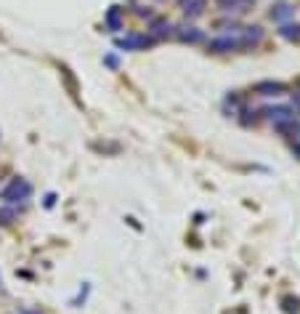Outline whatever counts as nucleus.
<instances>
[{"instance_id":"obj_6","label":"nucleus","mask_w":300,"mask_h":314,"mask_svg":"<svg viewBox=\"0 0 300 314\" xmlns=\"http://www.w3.org/2000/svg\"><path fill=\"white\" fill-rule=\"evenodd\" d=\"M14 216H16L14 210H0V224H11Z\"/></svg>"},{"instance_id":"obj_2","label":"nucleus","mask_w":300,"mask_h":314,"mask_svg":"<svg viewBox=\"0 0 300 314\" xmlns=\"http://www.w3.org/2000/svg\"><path fill=\"white\" fill-rule=\"evenodd\" d=\"M252 3V0H221V6L226 11H245V8Z\"/></svg>"},{"instance_id":"obj_1","label":"nucleus","mask_w":300,"mask_h":314,"mask_svg":"<svg viewBox=\"0 0 300 314\" xmlns=\"http://www.w3.org/2000/svg\"><path fill=\"white\" fill-rule=\"evenodd\" d=\"M30 192H32V187H30V184H27L24 179H14L3 192H0V200H6V202L27 200V197H30Z\"/></svg>"},{"instance_id":"obj_4","label":"nucleus","mask_w":300,"mask_h":314,"mask_svg":"<svg viewBox=\"0 0 300 314\" xmlns=\"http://www.w3.org/2000/svg\"><path fill=\"white\" fill-rule=\"evenodd\" d=\"M146 43V38H128V40H120V45H125V48H138V45H144Z\"/></svg>"},{"instance_id":"obj_5","label":"nucleus","mask_w":300,"mask_h":314,"mask_svg":"<svg viewBox=\"0 0 300 314\" xmlns=\"http://www.w3.org/2000/svg\"><path fill=\"white\" fill-rule=\"evenodd\" d=\"M107 22H109V27H112V30H117V27H120V11H117V8H112V11H109Z\"/></svg>"},{"instance_id":"obj_7","label":"nucleus","mask_w":300,"mask_h":314,"mask_svg":"<svg viewBox=\"0 0 300 314\" xmlns=\"http://www.w3.org/2000/svg\"><path fill=\"white\" fill-rule=\"evenodd\" d=\"M22 314H40V311H30V309H24Z\"/></svg>"},{"instance_id":"obj_3","label":"nucleus","mask_w":300,"mask_h":314,"mask_svg":"<svg viewBox=\"0 0 300 314\" xmlns=\"http://www.w3.org/2000/svg\"><path fill=\"white\" fill-rule=\"evenodd\" d=\"M202 6H205V0H183V8H186L189 14H199Z\"/></svg>"}]
</instances>
